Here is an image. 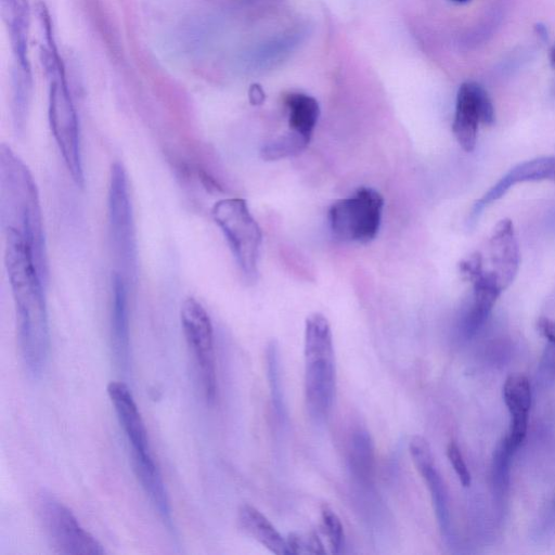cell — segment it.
I'll return each mask as SVG.
<instances>
[{"label": "cell", "mask_w": 555, "mask_h": 555, "mask_svg": "<svg viewBox=\"0 0 555 555\" xmlns=\"http://www.w3.org/2000/svg\"><path fill=\"white\" fill-rule=\"evenodd\" d=\"M419 474L429 488L438 526H440L442 534L448 536L450 533V510L443 477L436 470L435 464L423 469Z\"/></svg>", "instance_id": "19"}, {"label": "cell", "mask_w": 555, "mask_h": 555, "mask_svg": "<svg viewBox=\"0 0 555 555\" xmlns=\"http://www.w3.org/2000/svg\"><path fill=\"white\" fill-rule=\"evenodd\" d=\"M50 76L49 122L64 163L75 184L83 187L85 183L81 149L79 118L74 107L62 63L51 48L44 59Z\"/></svg>", "instance_id": "4"}, {"label": "cell", "mask_w": 555, "mask_h": 555, "mask_svg": "<svg viewBox=\"0 0 555 555\" xmlns=\"http://www.w3.org/2000/svg\"><path fill=\"white\" fill-rule=\"evenodd\" d=\"M537 326L539 332L549 342L539 369L546 377L555 379V321L548 318H540Z\"/></svg>", "instance_id": "24"}, {"label": "cell", "mask_w": 555, "mask_h": 555, "mask_svg": "<svg viewBox=\"0 0 555 555\" xmlns=\"http://www.w3.org/2000/svg\"><path fill=\"white\" fill-rule=\"evenodd\" d=\"M451 2H454L457 4H467L470 2V0H451Z\"/></svg>", "instance_id": "31"}, {"label": "cell", "mask_w": 555, "mask_h": 555, "mask_svg": "<svg viewBox=\"0 0 555 555\" xmlns=\"http://www.w3.org/2000/svg\"><path fill=\"white\" fill-rule=\"evenodd\" d=\"M128 283L114 271L112 277L111 340L118 363L128 365L131 331H129Z\"/></svg>", "instance_id": "15"}, {"label": "cell", "mask_w": 555, "mask_h": 555, "mask_svg": "<svg viewBox=\"0 0 555 555\" xmlns=\"http://www.w3.org/2000/svg\"><path fill=\"white\" fill-rule=\"evenodd\" d=\"M503 398L512 418L511 430L506 438L510 446L518 450L528 430V416L533 398L531 383L524 376L509 377L503 386Z\"/></svg>", "instance_id": "14"}, {"label": "cell", "mask_w": 555, "mask_h": 555, "mask_svg": "<svg viewBox=\"0 0 555 555\" xmlns=\"http://www.w3.org/2000/svg\"><path fill=\"white\" fill-rule=\"evenodd\" d=\"M183 331L189 350L196 361L203 394L213 403L217 393L216 356L212 320L196 299H187L180 311Z\"/></svg>", "instance_id": "9"}, {"label": "cell", "mask_w": 555, "mask_h": 555, "mask_svg": "<svg viewBox=\"0 0 555 555\" xmlns=\"http://www.w3.org/2000/svg\"><path fill=\"white\" fill-rule=\"evenodd\" d=\"M285 103L289 110L291 131L311 143L320 116L318 101L305 94L292 93L285 97Z\"/></svg>", "instance_id": "18"}, {"label": "cell", "mask_w": 555, "mask_h": 555, "mask_svg": "<svg viewBox=\"0 0 555 555\" xmlns=\"http://www.w3.org/2000/svg\"><path fill=\"white\" fill-rule=\"evenodd\" d=\"M535 31L537 35L541 38V40H548V29L544 24H537L535 27Z\"/></svg>", "instance_id": "29"}, {"label": "cell", "mask_w": 555, "mask_h": 555, "mask_svg": "<svg viewBox=\"0 0 555 555\" xmlns=\"http://www.w3.org/2000/svg\"><path fill=\"white\" fill-rule=\"evenodd\" d=\"M289 554H305L307 553L306 537L293 533L287 539Z\"/></svg>", "instance_id": "27"}, {"label": "cell", "mask_w": 555, "mask_h": 555, "mask_svg": "<svg viewBox=\"0 0 555 555\" xmlns=\"http://www.w3.org/2000/svg\"><path fill=\"white\" fill-rule=\"evenodd\" d=\"M515 451L510 446L507 438H503L495 450L492 466V483L498 505H502L505 502L509 493L511 464Z\"/></svg>", "instance_id": "21"}, {"label": "cell", "mask_w": 555, "mask_h": 555, "mask_svg": "<svg viewBox=\"0 0 555 555\" xmlns=\"http://www.w3.org/2000/svg\"><path fill=\"white\" fill-rule=\"evenodd\" d=\"M447 457L451 463V466H453L456 474L458 475L459 481L462 486L470 487L472 483V476L466 461H464L461 450L455 442H451L448 445Z\"/></svg>", "instance_id": "26"}, {"label": "cell", "mask_w": 555, "mask_h": 555, "mask_svg": "<svg viewBox=\"0 0 555 555\" xmlns=\"http://www.w3.org/2000/svg\"><path fill=\"white\" fill-rule=\"evenodd\" d=\"M495 108L486 89L475 82L463 83L458 92L453 132L464 151L472 152L480 124L493 125Z\"/></svg>", "instance_id": "10"}, {"label": "cell", "mask_w": 555, "mask_h": 555, "mask_svg": "<svg viewBox=\"0 0 555 555\" xmlns=\"http://www.w3.org/2000/svg\"><path fill=\"white\" fill-rule=\"evenodd\" d=\"M308 145L309 141L301 135L291 131L289 134L271 140L270 143L263 147L261 154L265 161H278L296 156V154L301 153Z\"/></svg>", "instance_id": "22"}, {"label": "cell", "mask_w": 555, "mask_h": 555, "mask_svg": "<svg viewBox=\"0 0 555 555\" xmlns=\"http://www.w3.org/2000/svg\"><path fill=\"white\" fill-rule=\"evenodd\" d=\"M108 225L115 271L131 285L137 281L138 244L128 176L120 162L112 165L110 174Z\"/></svg>", "instance_id": "5"}, {"label": "cell", "mask_w": 555, "mask_h": 555, "mask_svg": "<svg viewBox=\"0 0 555 555\" xmlns=\"http://www.w3.org/2000/svg\"><path fill=\"white\" fill-rule=\"evenodd\" d=\"M487 247L490 268L486 270L493 274L506 290L518 275L521 258L518 238L510 219H502L497 224Z\"/></svg>", "instance_id": "11"}, {"label": "cell", "mask_w": 555, "mask_h": 555, "mask_svg": "<svg viewBox=\"0 0 555 555\" xmlns=\"http://www.w3.org/2000/svg\"><path fill=\"white\" fill-rule=\"evenodd\" d=\"M307 553L309 554H325L326 550L324 544L316 532L308 534L306 537Z\"/></svg>", "instance_id": "28"}, {"label": "cell", "mask_w": 555, "mask_h": 555, "mask_svg": "<svg viewBox=\"0 0 555 555\" xmlns=\"http://www.w3.org/2000/svg\"><path fill=\"white\" fill-rule=\"evenodd\" d=\"M409 451L418 472L434 464L431 447L424 437L413 436L409 443Z\"/></svg>", "instance_id": "25"}, {"label": "cell", "mask_w": 555, "mask_h": 555, "mask_svg": "<svg viewBox=\"0 0 555 555\" xmlns=\"http://www.w3.org/2000/svg\"><path fill=\"white\" fill-rule=\"evenodd\" d=\"M267 380L271 398V406L280 422L287 420L285 394H283L280 369V352L276 341H271L266 348Z\"/></svg>", "instance_id": "20"}, {"label": "cell", "mask_w": 555, "mask_h": 555, "mask_svg": "<svg viewBox=\"0 0 555 555\" xmlns=\"http://www.w3.org/2000/svg\"><path fill=\"white\" fill-rule=\"evenodd\" d=\"M4 232L5 263L16 307L20 353L25 368L36 378L45 368L50 347L46 281L30 245L17 232Z\"/></svg>", "instance_id": "1"}, {"label": "cell", "mask_w": 555, "mask_h": 555, "mask_svg": "<svg viewBox=\"0 0 555 555\" xmlns=\"http://www.w3.org/2000/svg\"><path fill=\"white\" fill-rule=\"evenodd\" d=\"M384 199L377 190L363 187L350 198L332 204L329 224L332 234L344 242L366 244L377 238Z\"/></svg>", "instance_id": "7"}, {"label": "cell", "mask_w": 555, "mask_h": 555, "mask_svg": "<svg viewBox=\"0 0 555 555\" xmlns=\"http://www.w3.org/2000/svg\"><path fill=\"white\" fill-rule=\"evenodd\" d=\"M37 512L51 548L63 555H102L100 542L81 525L73 512L55 496L42 493Z\"/></svg>", "instance_id": "8"}, {"label": "cell", "mask_w": 555, "mask_h": 555, "mask_svg": "<svg viewBox=\"0 0 555 555\" xmlns=\"http://www.w3.org/2000/svg\"><path fill=\"white\" fill-rule=\"evenodd\" d=\"M108 394L127 441L131 444L132 456L151 455L146 424L131 390L126 384L115 381L108 385Z\"/></svg>", "instance_id": "13"}, {"label": "cell", "mask_w": 555, "mask_h": 555, "mask_svg": "<svg viewBox=\"0 0 555 555\" xmlns=\"http://www.w3.org/2000/svg\"><path fill=\"white\" fill-rule=\"evenodd\" d=\"M0 221L30 245L47 283L48 260L40 195L29 167L11 150L0 147Z\"/></svg>", "instance_id": "2"}, {"label": "cell", "mask_w": 555, "mask_h": 555, "mask_svg": "<svg viewBox=\"0 0 555 555\" xmlns=\"http://www.w3.org/2000/svg\"><path fill=\"white\" fill-rule=\"evenodd\" d=\"M238 522L245 534L271 553L290 555L287 539L281 536L274 524L260 510L251 505H243L239 509Z\"/></svg>", "instance_id": "16"}, {"label": "cell", "mask_w": 555, "mask_h": 555, "mask_svg": "<svg viewBox=\"0 0 555 555\" xmlns=\"http://www.w3.org/2000/svg\"><path fill=\"white\" fill-rule=\"evenodd\" d=\"M550 63L551 67L555 69V45L551 48L550 51Z\"/></svg>", "instance_id": "30"}, {"label": "cell", "mask_w": 555, "mask_h": 555, "mask_svg": "<svg viewBox=\"0 0 555 555\" xmlns=\"http://www.w3.org/2000/svg\"><path fill=\"white\" fill-rule=\"evenodd\" d=\"M212 217L222 230L244 279L255 282L263 235L247 201L239 198L218 201L213 206Z\"/></svg>", "instance_id": "6"}, {"label": "cell", "mask_w": 555, "mask_h": 555, "mask_svg": "<svg viewBox=\"0 0 555 555\" xmlns=\"http://www.w3.org/2000/svg\"><path fill=\"white\" fill-rule=\"evenodd\" d=\"M348 464L360 484H372L376 474V446L367 430L358 429L352 434L348 447Z\"/></svg>", "instance_id": "17"}, {"label": "cell", "mask_w": 555, "mask_h": 555, "mask_svg": "<svg viewBox=\"0 0 555 555\" xmlns=\"http://www.w3.org/2000/svg\"><path fill=\"white\" fill-rule=\"evenodd\" d=\"M304 359L307 412L315 422H325L337 397V367L331 326L322 314L306 319Z\"/></svg>", "instance_id": "3"}, {"label": "cell", "mask_w": 555, "mask_h": 555, "mask_svg": "<svg viewBox=\"0 0 555 555\" xmlns=\"http://www.w3.org/2000/svg\"><path fill=\"white\" fill-rule=\"evenodd\" d=\"M541 180H550V182L555 183V157L539 158L514 166L480 200L474 203L471 219L475 221L479 218L488 206L505 197L506 193L515 185L541 182Z\"/></svg>", "instance_id": "12"}, {"label": "cell", "mask_w": 555, "mask_h": 555, "mask_svg": "<svg viewBox=\"0 0 555 555\" xmlns=\"http://www.w3.org/2000/svg\"><path fill=\"white\" fill-rule=\"evenodd\" d=\"M322 529L328 538L329 546L332 553L340 554L345 547V531L344 526L339 518L330 507L322 506L321 508Z\"/></svg>", "instance_id": "23"}]
</instances>
